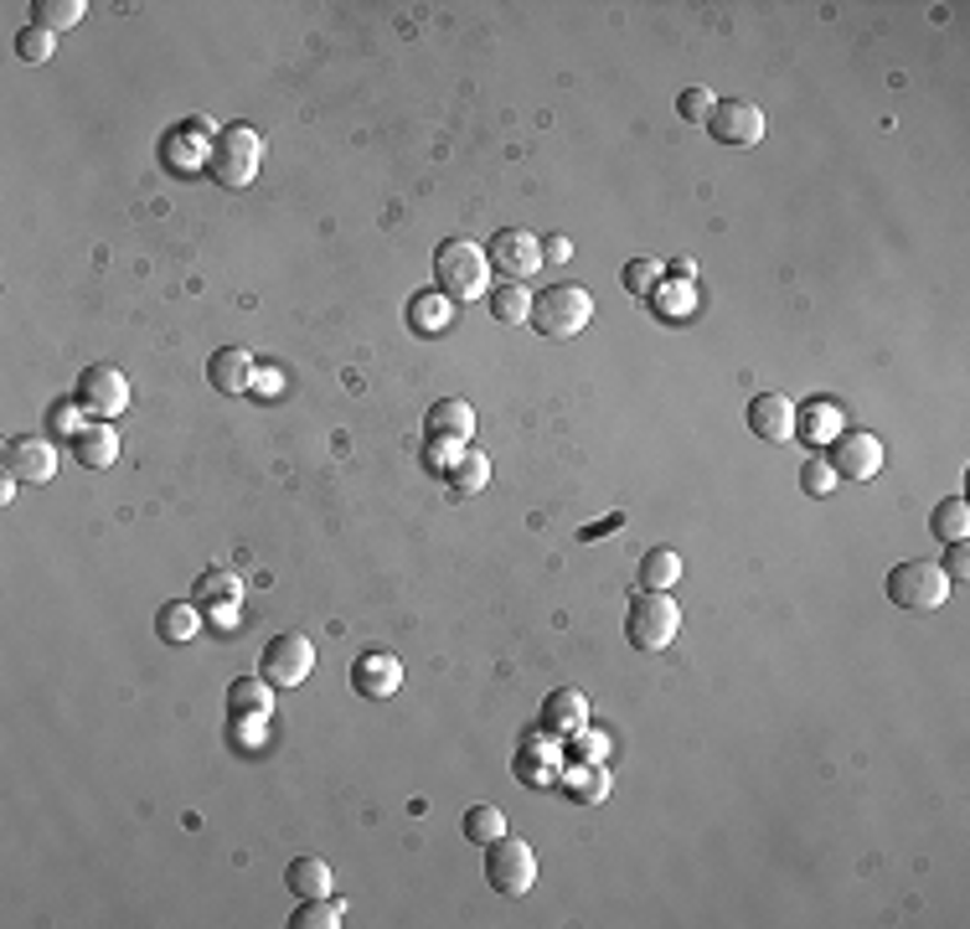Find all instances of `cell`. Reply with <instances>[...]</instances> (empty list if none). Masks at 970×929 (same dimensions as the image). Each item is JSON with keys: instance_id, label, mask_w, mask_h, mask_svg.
<instances>
[{"instance_id": "1", "label": "cell", "mask_w": 970, "mask_h": 929, "mask_svg": "<svg viewBox=\"0 0 970 929\" xmlns=\"http://www.w3.org/2000/svg\"><path fill=\"white\" fill-rule=\"evenodd\" d=\"M486 248L470 243V237H444L434 248V279H439V295L444 300H480L486 295Z\"/></svg>"}, {"instance_id": "2", "label": "cell", "mask_w": 970, "mask_h": 929, "mask_svg": "<svg viewBox=\"0 0 970 929\" xmlns=\"http://www.w3.org/2000/svg\"><path fill=\"white\" fill-rule=\"evenodd\" d=\"M532 325H537V336L547 341H573L583 325L594 321V300H589V289L583 285H547L537 300H532Z\"/></svg>"}, {"instance_id": "3", "label": "cell", "mask_w": 970, "mask_h": 929, "mask_svg": "<svg viewBox=\"0 0 970 929\" xmlns=\"http://www.w3.org/2000/svg\"><path fill=\"white\" fill-rule=\"evenodd\" d=\"M681 630V609L666 589H640L625 609V635L635 651H661L671 645V635Z\"/></svg>"}, {"instance_id": "4", "label": "cell", "mask_w": 970, "mask_h": 929, "mask_svg": "<svg viewBox=\"0 0 970 929\" xmlns=\"http://www.w3.org/2000/svg\"><path fill=\"white\" fill-rule=\"evenodd\" d=\"M258 155H264V145H258L254 124H227V130H218L212 151H207V170L222 186H248L258 176Z\"/></svg>"}, {"instance_id": "5", "label": "cell", "mask_w": 970, "mask_h": 929, "mask_svg": "<svg viewBox=\"0 0 970 929\" xmlns=\"http://www.w3.org/2000/svg\"><path fill=\"white\" fill-rule=\"evenodd\" d=\"M888 599L899 609H939L945 599H950V578H945V568L939 563H929V557H908V563H899L893 574H888Z\"/></svg>"}, {"instance_id": "6", "label": "cell", "mask_w": 970, "mask_h": 929, "mask_svg": "<svg viewBox=\"0 0 970 929\" xmlns=\"http://www.w3.org/2000/svg\"><path fill=\"white\" fill-rule=\"evenodd\" d=\"M486 264L506 285H522V279L543 269V237H532L527 228H501V233L486 237Z\"/></svg>"}, {"instance_id": "7", "label": "cell", "mask_w": 970, "mask_h": 929, "mask_svg": "<svg viewBox=\"0 0 970 929\" xmlns=\"http://www.w3.org/2000/svg\"><path fill=\"white\" fill-rule=\"evenodd\" d=\"M310 672H315V645H310V635H300V630H279V635L264 645V656H258V676H264L269 687H300Z\"/></svg>"}, {"instance_id": "8", "label": "cell", "mask_w": 970, "mask_h": 929, "mask_svg": "<svg viewBox=\"0 0 970 929\" xmlns=\"http://www.w3.org/2000/svg\"><path fill=\"white\" fill-rule=\"evenodd\" d=\"M486 883H491L495 894L506 898H522L537 883V858H532L527 842H516V837H495L486 847Z\"/></svg>"}, {"instance_id": "9", "label": "cell", "mask_w": 970, "mask_h": 929, "mask_svg": "<svg viewBox=\"0 0 970 929\" xmlns=\"http://www.w3.org/2000/svg\"><path fill=\"white\" fill-rule=\"evenodd\" d=\"M78 403L93 419H120L124 408H130V377L114 362H93V367L78 372Z\"/></svg>"}, {"instance_id": "10", "label": "cell", "mask_w": 970, "mask_h": 929, "mask_svg": "<svg viewBox=\"0 0 970 929\" xmlns=\"http://www.w3.org/2000/svg\"><path fill=\"white\" fill-rule=\"evenodd\" d=\"M826 465L836 471V480H841V475H847V480H872V475L883 471V440L868 434V429H836Z\"/></svg>"}, {"instance_id": "11", "label": "cell", "mask_w": 970, "mask_h": 929, "mask_svg": "<svg viewBox=\"0 0 970 929\" xmlns=\"http://www.w3.org/2000/svg\"><path fill=\"white\" fill-rule=\"evenodd\" d=\"M707 130L723 145H759L765 140V109L749 99H717L707 114Z\"/></svg>"}, {"instance_id": "12", "label": "cell", "mask_w": 970, "mask_h": 929, "mask_svg": "<svg viewBox=\"0 0 970 929\" xmlns=\"http://www.w3.org/2000/svg\"><path fill=\"white\" fill-rule=\"evenodd\" d=\"M5 471L26 480V486H47L52 475H57V455H52L47 440H36V434H16V440H5Z\"/></svg>"}, {"instance_id": "13", "label": "cell", "mask_w": 970, "mask_h": 929, "mask_svg": "<svg viewBox=\"0 0 970 929\" xmlns=\"http://www.w3.org/2000/svg\"><path fill=\"white\" fill-rule=\"evenodd\" d=\"M749 429L769 444L795 440V403L784 392H754L749 398Z\"/></svg>"}, {"instance_id": "14", "label": "cell", "mask_w": 970, "mask_h": 929, "mask_svg": "<svg viewBox=\"0 0 970 929\" xmlns=\"http://www.w3.org/2000/svg\"><path fill=\"white\" fill-rule=\"evenodd\" d=\"M583 723H589V697H583L579 687H553V693L543 697V728L547 733L568 739V733H579Z\"/></svg>"}, {"instance_id": "15", "label": "cell", "mask_w": 970, "mask_h": 929, "mask_svg": "<svg viewBox=\"0 0 970 929\" xmlns=\"http://www.w3.org/2000/svg\"><path fill=\"white\" fill-rule=\"evenodd\" d=\"M207 383L218 392H248L254 388V356L243 352V346H218L212 352V362H207Z\"/></svg>"}, {"instance_id": "16", "label": "cell", "mask_w": 970, "mask_h": 929, "mask_svg": "<svg viewBox=\"0 0 970 929\" xmlns=\"http://www.w3.org/2000/svg\"><path fill=\"white\" fill-rule=\"evenodd\" d=\"M352 687H357L361 697H392L398 687H403V661L382 656V651L361 656L357 666H352Z\"/></svg>"}, {"instance_id": "17", "label": "cell", "mask_w": 970, "mask_h": 929, "mask_svg": "<svg viewBox=\"0 0 970 929\" xmlns=\"http://www.w3.org/2000/svg\"><path fill=\"white\" fill-rule=\"evenodd\" d=\"M73 455H78V465H88V471H109V465H114V455H120V434H114V423H109V419L88 423L83 434L73 440Z\"/></svg>"}, {"instance_id": "18", "label": "cell", "mask_w": 970, "mask_h": 929, "mask_svg": "<svg viewBox=\"0 0 970 929\" xmlns=\"http://www.w3.org/2000/svg\"><path fill=\"white\" fill-rule=\"evenodd\" d=\"M428 440H470V429H476V408L465 403V398H439V403L428 408Z\"/></svg>"}, {"instance_id": "19", "label": "cell", "mask_w": 970, "mask_h": 929, "mask_svg": "<svg viewBox=\"0 0 970 929\" xmlns=\"http://www.w3.org/2000/svg\"><path fill=\"white\" fill-rule=\"evenodd\" d=\"M197 626H202V605H197V599H170V605H160V615H155V630H160L170 645L191 641Z\"/></svg>"}, {"instance_id": "20", "label": "cell", "mask_w": 970, "mask_h": 929, "mask_svg": "<svg viewBox=\"0 0 970 929\" xmlns=\"http://www.w3.org/2000/svg\"><path fill=\"white\" fill-rule=\"evenodd\" d=\"M449 321H455V300H444L439 289H428V295H413L409 300V325L413 331L434 336V331H444Z\"/></svg>"}, {"instance_id": "21", "label": "cell", "mask_w": 970, "mask_h": 929, "mask_svg": "<svg viewBox=\"0 0 970 929\" xmlns=\"http://www.w3.org/2000/svg\"><path fill=\"white\" fill-rule=\"evenodd\" d=\"M227 708L238 712V718H264L274 712V693L264 676H238L233 687H227Z\"/></svg>"}, {"instance_id": "22", "label": "cell", "mask_w": 970, "mask_h": 929, "mask_svg": "<svg viewBox=\"0 0 970 929\" xmlns=\"http://www.w3.org/2000/svg\"><path fill=\"white\" fill-rule=\"evenodd\" d=\"M285 883H290L300 898H325L331 894V867H325L321 858H294L290 867H285Z\"/></svg>"}, {"instance_id": "23", "label": "cell", "mask_w": 970, "mask_h": 929, "mask_svg": "<svg viewBox=\"0 0 970 929\" xmlns=\"http://www.w3.org/2000/svg\"><path fill=\"white\" fill-rule=\"evenodd\" d=\"M640 589H671L681 578V557H677V548H650L646 557H640Z\"/></svg>"}, {"instance_id": "24", "label": "cell", "mask_w": 970, "mask_h": 929, "mask_svg": "<svg viewBox=\"0 0 970 929\" xmlns=\"http://www.w3.org/2000/svg\"><path fill=\"white\" fill-rule=\"evenodd\" d=\"M486 305H491V316L501 325H522L532 316V300H527V289L522 285H495L486 289Z\"/></svg>"}, {"instance_id": "25", "label": "cell", "mask_w": 970, "mask_h": 929, "mask_svg": "<svg viewBox=\"0 0 970 929\" xmlns=\"http://www.w3.org/2000/svg\"><path fill=\"white\" fill-rule=\"evenodd\" d=\"M929 532H935L939 542H966V532H970L966 496H950V501H939L935 517H929Z\"/></svg>"}, {"instance_id": "26", "label": "cell", "mask_w": 970, "mask_h": 929, "mask_svg": "<svg viewBox=\"0 0 970 929\" xmlns=\"http://www.w3.org/2000/svg\"><path fill=\"white\" fill-rule=\"evenodd\" d=\"M465 831V842H476V847H491L495 837H506V816H501V806H470L460 821Z\"/></svg>"}, {"instance_id": "27", "label": "cell", "mask_w": 970, "mask_h": 929, "mask_svg": "<svg viewBox=\"0 0 970 929\" xmlns=\"http://www.w3.org/2000/svg\"><path fill=\"white\" fill-rule=\"evenodd\" d=\"M238 574H222V568H212V574L197 578V605L202 609H222V605H238Z\"/></svg>"}, {"instance_id": "28", "label": "cell", "mask_w": 970, "mask_h": 929, "mask_svg": "<svg viewBox=\"0 0 970 929\" xmlns=\"http://www.w3.org/2000/svg\"><path fill=\"white\" fill-rule=\"evenodd\" d=\"M341 914H346V904L325 894V898H305V904L290 914V925H294V929H336Z\"/></svg>"}, {"instance_id": "29", "label": "cell", "mask_w": 970, "mask_h": 929, "mask_svg": "<svg viewBox=\"0 0 970 929\" xmlns=\"http://www.w3.org/2000/svg\"><path fill=\"white\" fill-rule=\"evenodd\" d=\"M83 0H36L32 5V21L36 26H47V32H68V26H78L83 21Z\"/></svg>"}, {"instance_id": "30", "label": "cell", "mask_w": 970, "mask_h": 929, "mask_svg": "<svg viewBox=\"0 0 970 929\" xmlns=\"http://www.w3.org/2000/svg\"><path fill=\"white\" fill-rule=\"evenodd\" d=\"M486 480H491V460L476 455V450L460 455L455 460V471H449V490H455V496H470V490H480Z\"/></svg>"}, {"instance_id": "31", "label": "cell", "mask_w": 970, "mask_h": 929, "mask_svg": "<svg viewBox=\"0 0 970 929\" xmlns=\"http://www.w3.org/2000/svg\"><path fill=\"white\" fill-rule=\"evenodd\" d=\"M568 785H573V800H583V806L610 795V775L599 764H568Z\"/></svg>"}, {"instance_id": "32", "label": "cell", "mask_w": 970, "mask_h": 929, "mask_svg": "<svg viewBox=\"0 0 970 929\" xmlns=\"http://www.w3.org/2000/svg\"><path fill=\"white\" fill-rule=\"evenodd\" d=\"M47 429L52 434H57V440H78V434H83L88 423H83V403H73V398H63V403H52L47 408Z\"/></svg>"}, {"instance_id": "33", "label": "cell", "mask_w": 970, "mask_h": 929, "mask_svg": "<svg viewBox=\"0 0 970 929\" xmlns=\"http://www.w3.org/2000/svg\"><path fill=\"white\" fill-rule=\"evenodd\" d=\"M620 279H625V289H631V295H646V300H650V289L661 285V264H656V258H631Z\"/></svg>"}, {"instance_id": "34", "label": "cell", "mask_w": 970, "mask_h": 929, "mask_svg": "<svg viewBox=\"0 0 970 929\" xmlns=\"http://www.w3.org/2000/svg\"><path fill=\"white\" fill-rule=\"evenodd\" d=\"M568 739H573V754H579L573 764H604V754H610V739H604V733H589V723H583L579 733H568Z\"/></svg>"}, {"instance_id": "35", "label": "cell", "mask_w": 970, "mask_h": 929, "mask_svg": "<svg viewBox=\"0 0 970 929\" xmlns=\"http://www.w3.org/2000/svg\"><path fill=\"white\" fill-rule=\"evenodd\" d=\"M16 52L26 57V63H47V57H52V32L32 21V26H26V32L16 36Z\"/></svg>"}, {"instance_id": "36", "label": "cell", "mask_w": 970, "mask_h": 929, "mask_svg": "<svg viewBox=\"0 0 970 929\" xmlns=\"http://www.w3.org/2000/svg\"><path fill=\"white\" fill-rule=\"evenodd\" d=\"M424 460H428V471L434 475H449L455 471V460H460V440H428Z\"/></svg>"}, {"instance_id": "37", "label": "cell", "mask_w": 970, "mask_h": 929, "mask_svg": "<svg viewBox=\"0 0 970 929\" xmlns=\"http://www.w3.org/2000/svg\"><path fill=\"white\" fill-rule=\"evenodd\" d=\"M832 486H836V471L826 465V460H811V465L801 471V490H805V496H826Z\"/></svg>"}, {"instance_id": "38", "label": "cell", "mask_w": 970, "mask_h": 929, "mask_svg": "<svg viewBox=\"0 0 970 929\" xmlns=\"http://www.w3.org/2000/svg\"><path fill=\"white\" fill-rule=\"evenodd\" d=\"M713 93H707V88H681V99H677V114L681 119H707L713 114Z\"/></svg>"}, {"instance_id": "39", "label": "cell", "mask_w": 970, "mask_h": 929, "mask_svg": "<svg viewBox=\"0 0 970 929\" xmlns=\"http://www.w3.org/2000/svg\"><path fill=\"white\" fill-rule=\"evenodd\" d=\"M832 423H836V408H811V413H805V429H795V434H805V440L816 444L832 434Z\"/></svg>"}, {"instance_id": "40", "label": "cell", "mask_w": 970, "mask_h": 929, "mask_svg": "<svg viewBox=\"0 0 970 929\" xmlns=\"http://www.w3.org/2000/svg\"><path fill=\"white\" fill-rule=\"evenodd\" d=\"M966 574H970V553H966V542H950V553H945V578H955V584H960Z\"/></svg>"}, {"instance_id": "41", "label": "cell", "mask_w": 970, "mask_h": 929, "mask_svg": "<svg viewBox=\"0 0 970 929\" xmlns=\"http://www.w3.org/2000/svg\"><path fill=\"white\" fill-rule=\"evenodd\" d=\"M568 258H573V243H568V237H543V264H568Z\"/></svg>"}, {"instance_id": "42", "label": "cell", "mask_w": 970, "mask_h": 929, "mask_svg": "<svg viewBox=\"0 0 970 929\" xmlns=\"http://www.w3.org/2000/svg\"><path fill=\"white\" fill-rule=\"evenodd\" d=\"M614 527H625V517H620V511H614V517H604V522H594V527H583L579 538L589 542V538H604V532H614Z\"/></svg>"}, {"instance_id": "43", "label": "cell", "mask_w": 970, "mask_h": 929, "mask_svg": "<svg viewBox=\"0 0 970 929\" xmlns=\"http://www.w3.org/2000/svg\"><path fill=\"white\" fill-rule=\"evenodd\" d=\"M516 775H522V779H527V775H532V779H553V770H547V764H532L527 749H522V760H516Z\"/></svg>"}, {"instance_id": "44", "label": "cell", "mask_w": 970, "mask_h": 929, "mask_svg": "<svg viewBox=\"0 0 970 929\" xmlns=\"http://www.w3.org/2000/svg\"><path fill=\"white\" fill-rule=\"evenodd\" d=\"M254 383L264 398H274V392H279V372H254Z\"/></svg>"}, {"instance_id": "45", "label": "cell", "mask_w": 970, "mask_h": 929, "mask_svg": "<svg viewBox=\"0 0 970 929\" xmlns=\"http://www.w3.org/2000/svg\"><path fill=\"white\" fill-rule=\"evenodd\" d=\"M16 486H21V480H16V475H11V471L0 475V507H11V496H16Z\"/></svg>"}]
</instances>
